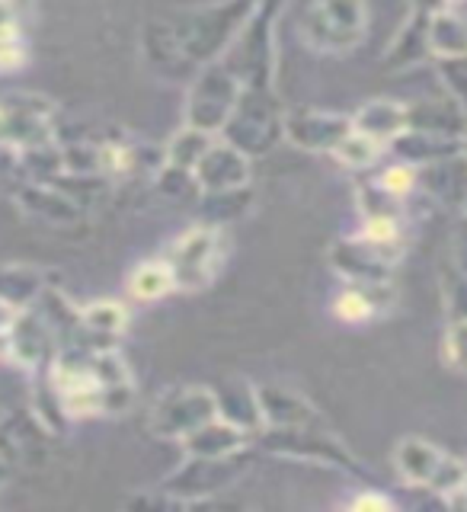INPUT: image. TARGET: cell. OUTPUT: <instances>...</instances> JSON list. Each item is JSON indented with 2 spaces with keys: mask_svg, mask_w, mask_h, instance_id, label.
Segmentation results:
<instances>
[{
  "mask_svg": "<svg viewBox=\"0 0 467 512\" xmlns=\"http://www.w3.org/2000/svg\"><path fill=\"white\" fill-rule=\"evenodd\" d=\"M256 10V0H221L215 7H199L176 13V20L151 23L144 29V52L151 64L173 71L176 64H205L218 61L237 32L247 26Z\"/></svg>",
  "mask_w": 467,
  "mask_h": 512,
  "instance_id": "obj_1",
  "label": "cell"
},
{
  "mask_svg": "<svg viewBox=\"0 0 467 512\" xmlns=\"http://www.w3.org/2000/svg\"><path fill=\"white\" fill-rule=\"evenodd\" d=\"M221 141L234 144L240 154L260 157L285 141V106L276 87H244L231 119L221 128Z\"/></svg>",
  "mask_w": 467,
  "mask_h": 512,
  "instance_id": "obj_2",
  "label": "cell"
},
{
  "mask_svg": "<svg viewBox=\"0 0 467 512\" xmlns=\"http://www.w3.org/2000/svg\"><path fill=\"white\" fill-rule=\"evenodd\" d=\"M368 32L365 0H314L301 16V36L314 52L346 55Z\"/></svg>",
  "mask_w": 467,
  "mask_h": 512,
  "instance_id": "obj_3",
  "label": "cell"
},
{
  "mask_svg": "<svg viewBox=\"0 0 467 512\" xmlns=\"http://www.w3.org/2000/svg\"><path fill=\"white\" fill-rule=\"evenodd\" d=\"M256 445L269 455L279 458H295V461H311V464H330V468H346L356 471L359 464L352 458L349 448L333 436L324 423H308V426H263L256 432Z\"/></svg>",
  "mask_w": 467,
  "mask_h": 512,
  "instance_id": "obj_4",
  "label": "cell"
},
{
  "mask_svg": "<svg viewBox=\"0 0 467 512\" xmlns=\"http://www.w3.org/2000/svg\"><path fill=\"white\" fill-rule=\"evenodd\" d=\"M228 253V240L218 224H196V228L183 231L173 240L164 260L176 279V288H189L199 292L218 276V269Z\"/></svg>",
  "mask_w": 467,
  "mask_h": 512,
  "instance_id": "obj_5",
  "label": "cell"
},
{
  "mask_svg": "<svg viewBox=\"0 0 467 512\" xmlns=\"http://www.w3.org/2000/svg\"><path fill=\"white\" fill-rule=\"evenodd\" d=\"M250 468V452L237 455H224V458H196L186 455V461L176 468L164 484H160V493L173 496L183 506H202L208 496H215L221 490L234 487L240 474Z\"/></svg>",
  "mask_w": 467,
  "mask_h": 512,
  "instance_id": "obj_6",
  "label": "cell"
},
{
  "mask_svg": "<svg viewBox=\"0 0 467 512\" xmlns=\"http://www.w3.org/2000/svg\"><path fill=\"white\" fill-rule=\"evenodd\" d=\"M240 80L224 68L221 61H212L199 68V74L192 77L189 93H186V125L199 128V132L208 135H221L224 122L231 119V112L237 106L240 96Z\"/></svg>",
  "mask_w": 467,
  "mask_h": 512,
  "instance_id": "obj_7",
  "label": "cell"
},
{
  "mask_svg": "<svg viewBox=\"0 0 467 512\" xmlns=\"http://www.w3.org/2000/svg\"><path fill=\"white\" fill-rule=\"evenodd\" d=\"M55 141V103L39 93H10L0 100V144L29 151Z\"/></svg>",
  "mask_w": 467,
  "mask_h": 512,
  "instance_id": "obj_8",
  "label": "cell"
},
{
  "mask_svg": "<svg viewBox=\"0 0 467 512\" xmlns=\"http://www.w3.org/2000/svg\"><path fill=\"white\" fill-rule=\"evenodd\" d=\"M215 416H218L215 391L202 388V384H183V388H170L154 400L151 416H148V429L157 439L183 442L192 429L215 420Z\"/></svg>",
  "mask_w": 467,
  "mask_h": 512,
  "instance_id": "obj_9",
  "label": "cell"
},
{
  "mask_svg": "<svg viewBox=\"0 0 467 512\" xmlns=\"http://www.w3.org/2000/svg\"><path fill=\"white\" fill-rule=\"evenodd\" d=\"M400 244H375L362 234L343 237L330 247V266L349 285H384L394 282L400 263Z\"/></svg>",
  "mask_w": 467,
  "mask_h": 512,
  "instance_id": "obj_10",
  "label": "cell"
},
{
  "mask_svg": "<svg viewBox=\"0 0 467 512\" xmlns=\"http://www.w3.org/2000/svg\"><path fill=\"white\" fill-rule=\"evenodd\" d=\"M58 349H61L58 336L52 324L39 314L36 304L26 311H16L4 330V356L13 359L16 365L29 368V372H45L58 356Z\"/></svg>",
  "mask_w": 467,
  "mask_h": 512,
  "instance_id": "obj_11",
  "label": "cell"
},
{
  "mask_svg": "<svg viewBox=\"0 0 467 512\" xmlns=\"http://www.w3.org/2000/svg\"><path fill=\"white\" fill-rule=\"evenodd\" d=\"M352 132V116L327 109L285 112V141L308 154H333L336 144Z\"/></svg>",
  "mask_w": 467,
  "mask_h": 512,
  "instance_id": "obj_12",
  "label": "cell"
},
{
  "mask_svg": "<svg viewBox=\"0 0 467 512\" xmlns=\"http://www.w3.org/2000/svg\"><path fill=\"white\" fill-rule=\"evenodd\" d=\"M192 180H196L199 192H224V189L250 186V157L240 154L234 144L215 138L212 148L192 167Z\"/></svg>",
  "mask_w": 467,
  "mask_h": 512,
  "instance_id": "obj_13",
  "label": "cell"
},
{
  "mask_svg": "<svg viewBox=\"0 0 467 512\" xmlns=\"http://www.w3.org/2000/svg\"><path fill=\"white\" fill-rule=\"evenodd\" d=\"M215 391V404H218V416L228 420L231 426L244 429L253 439L256 432L266 426L263 420V407H260V388H253L244 378H228L221 381Z\"/></svg>",
  "mask_w": 467,
  "mask_h": 512,
  "instance_id": "obj_14",
  "label": "cell"
},
{
  "mask_svg": "<svg viewBox=\"0 0 467 512\" xmlns=\"http://www.w3.org/2000/svg\"><path fill=\"white\" fill-rule=\"evenodd\" d=\"M16 202H20V208H26L29 215H36L48 224H74V221H80V215H84V205L71 199L68 192L58 189L55 183L20 180Z\"/></svg>",
  "mask_w": 467,
  "mask_h": 512,
  "instance_id": "obj_15",
  "label": "cell"
},
{
  "mask_svg": "<svg viewBox=\"0 0 467 512\" xmlns=\"http://www.w3.org/2000/svg\"><path fill=\"white\" fill-rule=\"evenodd\" d=\"M388 148L397 154V160H404V164L420 170L429 164H439V160L464 154V138H448L436 132H423V128H407V132H400Z\"/></svg>",
  "mask_w": 467,
  "mask_h": 512,
  "instance_id": "obj_16",
  "label": "cell"
},
{
  "mask_svg": "<svg viewBox=\"0 0 467 512\" xmlns=\"http://www.w3.org/2000/svg\"><path fill=\"white\" fill-rule=\"evenodd\" d=\"M416 189H426L432 199L452 208H464L467 202V157H448L439 164L416 170Z\"/></svg>",
  "mask_w": 467,
  "mask_h": 512,
  "instance_id": "obj_17",
  "label": "cell"
},
{
  "mask_svg": "<svg viewBox=\"0 0 467 512\" xmlns=\"http://www.w3.org/2000/svg\"><path fill=\"white\" fill-rule=\"evenodd\" d=\"M52 436L36 416L13 413L7 420H0V455L7 458V464H26L39 458V448L45 439Z\"/></svg>",
  "mask_w": 467,
  "mask_h": 512,
  "instance_id": "obj_18",
  "label": "cell"
},
{
  "mask_svg": "<svg viewBox=\"0 0 467 512\" xmlns=\"http://www.w3.org/2000/svg\"><path fill=\"white\" fill-rule=\"evenodd\" d=\"M247 445H250V436L244 429H237L228 420L215 416V420H208L199 429L189 432L183 439V452L196 455V458H224V455L244 452Z\"/></svg>",
  "mask_w": 467,
  "mask_h": 512,
  "instance_id": "obj_19",
  "label": "cell"
},
{
  "mask_svg": "<svg viewBox=\"0 0 467 512\" xmlns=\"http://www.w3.org/2000/svg\"><path fill=\"white\" fill-rule=\"evenodd\" d=\"M407 125H410V106L397 100H372L352 116V128L362 132L365 138L384 144V148L400 132H407Z\"/></svg>",
  "mask_w": 467,
  "mask_h": 512,
  "instance_id": "obj_20",
  "label": "cell"
},
{
  "mask_svg": "<svg viewBox=\"0 0 467 512\" xmlns=\"http://www.w3.org/2000/svg\"><path fill=\"white\" fill-rule=\"evenodd\" d=\"M128 327V308L122 301H93L80 308V330H84V346L106 349L122 336Z\"/></svg>",
  "mask_w": 467,
  "mask_h": 512,
  "instance_id": "obj_21",
  "label": "cell"
},
{
  "mask_svg": "<svg viewBox=\"0 0 467 512\" xmlns=\"http://www.w3.org/2000/svg\"><path fill=\"white\" fill-rule=\"evenodd\" d=\"M48 276L36 266L26 263H10L0 266V301L7 304L10 311H26L39 301V295L48 288Z\"/></svg>",
  "mask_w": 467,
  "mask_h": 512,
  "instance_id": "obj_22",
  "label": "cell"
},
{
  "mask_svg": "<svg viewBox=\"0 0 467 512\" xmlns=\"http://www.w3.org/2000/svg\"><path fill=\"white\" fill-rule=\"evenodd\" d=\"M407 128H423V132H436L448 138H464L467 135V109L448 100H423L420 106H410V125Z\"/></svg>",
  "mask_w": 467,
  "mask_h": 512,
  "instance_id": "obj_23",
  "label": "cell"
},
{
  "mask_svg": "<svg viewBox=\"0 0 467 512\" xmlns=\"http://www.w3.org/2000/svg\"><path fill=\"white\" fill-rule=\"evenodd\" d=\"M391 292V282L384 285H346L340 295L333 298V314L343 320V324H365V320H375L381 311H388V301L381 295Z\"/></svg>",
  "mask_w": 467,
  "mask_h": 512,
  "instance_id": "obj_24",
  "label": "cell"
},
{
  "mask_svg": "<svg viewBox=\"0 0 467 512\" xmlns=\"http://www.w3.org/2000/svg\"><path fill=\"white\" fill-rule=\"evenodd\" d=\"M260 407L266 426H308L320 423V413L301 394L288 388H260Z\"/></svg>",
  "mask_w": 467,
  "mask_h": 512,
  "instance_id": "obj_25",
  "label": "cell"
},
{
  "mask_svg": "<svg viewBox=\"0 0 467 512\" xmlns=\"http://www.w3.org/2000/svg\"><path fill=\"white\" fill-rule=\"evenodd\" d=\"M442 455H445L442 448H436L432 442L410 436V439H404V442L397 445L394 468H397V474L404 477L410 487H426L429 477L436 474Z\"/></svg>",
  "mask_w": 467,
  "mask_h": 512,
  "instance_id": "obj_26",
  "label": "cell"
},
{
  "mask_svg": "<svg viewBox=\"0 0 467 512\" xmlns=\"http://www.w3.org/2000/svg\"><path fill=\"white\" fill-rule=\"evenodd\" d=\"M429 52L436 58H461L467 55V23L455 10H439L429 16Z\"/></svg>",
  "mask_w": 467,
  "mask_h": 512,
  "instance_id": "obj_27",
  "label": "cell"
},
{
  "mask_svg": "<svg viewBox=\"0 0 467 512\" xmlns=\"http://www.w3.org/2000/svg\"><path fill=\"white\" fill-rule=\"evenodd\" d=\"M426 29H429V13L413 10L410 20L404 23V29L397 32V39L388 52V64H394V68H410V64L420 61L429 52Z\"/></svg>",
  "mask_w": 467,
  "mask_h": 512,
  "instance_id": "obj_28",
  "label": "cell"
},
{
  "mask_svg": "<svg viewBox=\"0 0 467 512\" xmlns=\"http://www.w3.org/2000/svg\"><path fill=\"white\" fill-rule=\"evenodd\" d=\"M173 288H176V279H173L164 256H160V260L141 263L132 276H128V292H132V298H138V301H160V298H167Z\"/></svg>",
  "mask_w": 467,
  "mask_h": 512,
  "instance_id": "obj_29",
  "label": "cell"
},
{
  "mask_svg": "<svg viewBox=\"0 0 467 512\" xmlns=\"http://www.w3.org/2000/svg\"><path fill=\"white\" fill-rule=\"evenodd\" d=\"M212 141L215 135H208V132H199V128H192V125H183L180 132H176L170 141H167V148H164V164L167 167H176V170H189L199 164L202 154L212 148Z\"/></svg>",
  "mask_w": 467,
  "mask_h": 512,
  "instance_id": "obj_30",
  "label": "cell"
},
{
  "mask_svg": "<svg viewBox=\"0 0 467 512\" xmlns=\"http://www.w3.org/2000/svg\"><path fill=\"white\" fill-rule=\"evenodd\" d=\"M356 205H359V212H362L365 221L368 218H394V221H400V218H404L407 199L394 196V192H388L372 176V180H362L356 186Z\"/></svg>",
  "mask_w": 467,
  "mask_h": 512,
  "instance_id": "obj_31",
  "label": "cell"
},
{
  "mask_svg": "<svg viewBox=\"0 0 467 512\" xmlns=\"http://www.w3.org/2000/svg\"><path fill=\"white\" fill-rule=\"evenodd\" d=\"M381 151H384V144H378V141H372V138H365L362 132H352L336 144V151H333V157L340 160V164L346 167V170H352V173H362V170H372L378 160H381Z\"/></svg>",
  "mask_w": 467,
  "mask_h": 512,
  "instance_id": "obj_32",
  "label": "cell"
},
{
  "mask_svg": "<svg viewBox=\"0 0 467 512\" xmlns=\"http://www.w3.org/2000/svg\"><path fill=\"white\" fill-rule=\"evenodd\" d=\"M205 212L212 215L208 224H221L224 221H237L240 215L250 212L253 196H250V186H240V189H224V192H199Z\"/></svg>",
  "mask_w": 467,
  "mask_h": 512,
  "instance_id": "obj_33",
  "label": "cell"
},
{
  "mask_svg": "<svg viewBox=\"0 0 467 512\" xmlns=\"http://www.w3.org/2000/svg\"><path fill=\"white\" fill-rule=\"evenodd\" d=\"M464 484H467V461L452 458V455H442L439 468H436V474L429 477L426 490H432L436 496H442V503H445V496H452V493L461 490Z\"/></svg>",
  "mask_w": 467,
  "mask_h": 512,
  "instance_id": "obj_34",
  "label": "cell"
},
{
  "mask_svg": "<svg viewBox=\"0 0 467 512\" xmlns=\"http://www.w3.org/2000/svg\"><path fill=\"white\" fill-rule=\"evenodd\" d=\"M439 74H442V84L448 87V96L467 109V55L439 58Z\"/></svg>",
  "mask_w": 467,
  "mask_h": 512,
  "instance_id": "obj_35",
  "label": "cell"
},
{
  "mask_svg": "<svg viewBox=\"0 0 467 512\" xmlns=\"http://www.w3.org/2000/svg\"><path fill=\"white\" fill-rule=\"evenodd\" d=\"M442 356L448 368L467 375V320H452V327H448L445 343H442Z\"/></svg>",
  "mask_w": 467,
  "mask_h": 512,
  "instance_id": "obj_36",
  "label": "cell"
},
{
  "mask_svg": "<svg viewBox=\"0 0 467 512\" xmlns=\"http://www.w3.org/2000/svg\"><path fill=\"white\" fill-rule=\"evenodd\" d=\"M375 180L388 189V192H394V196H400V199H407L410 192H416V167H410V164H404V160H397L394 167H384Z\"/></svg>",
  "mask_w": 467,
  "mask_h": 512,
  "instance_id": "obj_37",
  "label": "cell"
},
{
  "mask_svg": "<svg viewBox=\"0 0 467 512\" xmlns=\"http://www.w3.org/2000/svg\"><path fill=\"white\" fill-rule=\"evenodd\" d=\"M445 298H448L452 320H467V279L461 272H455L452 282H445Z\"/></svg>",
  "mask_w": 467,
  "mask_h": 512,
  "instance_id": "obj_38",
  "label": "cell"
},
{
  "mask_svg": "<svg viewBox=\"0 0 467 512\" xmlns=\"http://www.w3.org/2000/svg\"><path fill=\"white\" fill-rule=\"evenodd\" d=\"M23 58H26V48L20 36H0V71L16 68V64H23Z\"/></svg>",
  "mask_w": 467,
  "mask_h": 512,
  "instance_id": "obj_39",
  "label": "cell"
},
{
  "mask_svg": "<svg viewBox=\"0 0 467 512\" xmlns=\"http://www.w3.org/2000/svg\"><path fill=\"white\" fill-rule=\"evenodd\" d=\"M352 509H356V512H391L394 503L384 493H362V496L352 500Z\"/></svg>",
  "mask_w": 467,
  "mask_h": 512,
  "instance_id": "obj_40",
  "label": "cell"
},
{
  "mask_svg": "<svg viewBox=\"0 0 467 512\" xmlns=\"http://www.w3.org/2000/svg\"><path fill=\"white\" fill-rule=\"evenodd\" d=\"M455 272L467 279V218L458 224L455 231Z\"/></svg>",
  "mask_w": 467,
  "mask_h": 512,
  "instance_id": "obj_41",
  "label": "cell"
},
{
  "mask_svg": "<svg viewBox=\"0 0 467 512\" xmlns=\"http://www.w3.org/2000/svg\"><path fill=\"white\" fill-rule=\"evenodd\" d=\"M458 4V0H413V10H420V13H439V10H452Z\"/></svg>",
  "mask_w": 467,
  "mask_h": 512,
  "instance_id": "obj_42",
  "label": "cell"
},
{
  "mask_svg": "<svg viewBox=\"0 0 467 512\" xmlns=\"http://www.w3.org/2000/svg\"><path fill=\"white\" fill-rule=\"evenodd\" d=\"M13 314H16V311H10V308H7V304H4V301H0V333H4V330H7V324H10V320H13Z\"/></svg>",
  "mask_w": 467,
  "mask_h": 512,
  "instance_id": "obj_43",
  "label": "cell"
},
{
  "mask_svg": "<svg viewBox=\"0 0 467 512\" xmlns=\"http://www.w3.org/2000/svg\"><path fill=\"white\" fill-rule=\"evenodd\" d=\"M7 474H10V464H7V458H4V455H0V484H4V480H7Z\"/></svg>",
  "mask_w": 467,
  "mask_h": 512,
  "instance_id": "obj_44",
  "label": "cell"
},
{
  "mask_svg": "<svg viewBox=\"0 0 467 512\" xmlns=\"http://www.w3.org/2000/svg\"><path fill=\"white\" fill-rule=\"evenodd\" d=\"M464 157H467V135H464Z\"/></svg>",
  "mask_w": 467,
  "mask_h": 512,
  "instance_id": "obj_45",
  "label": "cell"
},
{
  "mask_svg": "<svg viewBox=\"0 0 467 512\" xmlns=\"http://www.w3.org/2000/svg\"><path fill=\"white\" fill-rule=\"evenodd\" d=\"M464 212H467V202H464Z\"/></svg>",
  "mask_w": 467,
  "mask_h": 512,
  "instance_id": "obj_46",
  "label": "cell"
}]
</instances>
